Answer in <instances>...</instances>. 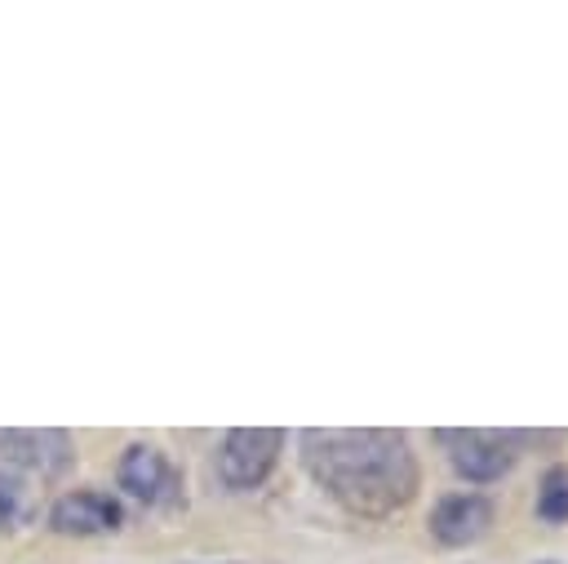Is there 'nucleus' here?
Masks as SVG:
<instances>
[{"mask_svg":"<svg viewBox=\"0 0 568 564\" xmlns=\"http://www.w3.org/2000/svg\"><path fill=\"white\" fill-rule=\"evenodd\" d=\"M302 462L351 515H395L417 493V457L399 431H306Z\"/></svg>","mask_w":568,"mask_h":564,"instance_id":"f257e3e1","label":"nucleus"},{"mask_svg":"<svg viewBox=\"0 0 568 564\" xmlns=\"http://www.w3.org/2000/svg\"><path fill=\"white\" fill-rule=\"evenodd\" d=\"M280 449H284L280 426H235V431H226L222 453H217L222 484L226 489H257L275 471Z\"/></svg>","mask_w":568,"mask_h":564,"instance_id":"f03ea898","label":"nucleus"},{"mask_svg":"<svg viewBox=\"0 0 568 564\" xmlns=\"http://www.w3.org/2000/svg\"><path fill=\"white\" fill-rule=\"evenodd\" d=\"M444 449H448V462L457 466V475L475 480V484H488V480H501L515 462V449H510V435L501 431H439Z\"/></svg>","mask_w":568,"mask_h":564,"instance_id":"7ed1b4c3","label":"nucleus"},{"mask_svg":"<svg viewBox=\"0 0 568 564\" xmlns=\"http://www.w3.org/2000/svg\"><path fill=\"white\" fill-rule=\"evenodd\" d=\"M115 480L124 493H133L138 502H173L178 497V475L169 466V457L155 449V444H129L120 453V466H115Z\"/></svg>","mask_w":568,"mask_h":564,"instance_id":"20e7f679","label":"nucleus"},{"mask_svg":"<svg viewBox=\"0 0 568 564\" xmlns=\"http://www.w3.org/2000/svg\"><path fill=\"white\" fill-rule=\"evenodd\" d=\"M124 520L120 502L111 493H98V489H75V493H62L49 511V524L67 537H98V533H115Z\"/></svg>","mask_w":568,"mask_h":564,"instance_id":"39448f33","label":"nucleus"},{"mask_svg":"<svg viewBox=\"0 0 568 564\" xmlns=\"http://www.w3.org/2000/svg\"><path fill=\"white\" fill-rule=\"evenodd\" d=\"M71 462V440L62 431H0V475L40 471L53 475Z\"/></svg>","mask_w":568,"mask_h":564,"instance_id":"423d86ee","label":"nucleus"},{"mask_svg":"<svg viewBox=\"0 0 568 564\" xmlns=\"http://www.w3.org/2000/svg\"><path fill=\"white\" fill-rule=\"evenodd\" d=\"M493 524V502L479 497V493H448L435 502L430 511V533L444 542V546H466V542H479Z\"/></svg>","mask_w":568,"mask_h":564,"instance_id":"0eeeda50","label":"nucleus"},{"mask_svg":"<svg viewBox=\"0 0 568 564\" xmlns=\"http://www.w3.org/2000/svg\"><path fill=\"white\" fill-rule=\"evenodd\" d=\"M537 515H541L546 524H564V520H568V466H550V471L541 475Z\"/></svg>","mask_w":568,"mask_h":564,"instance_id":"6e6552de","label":"nucleus"},{"mask_svg":"<svg viewBox=\"0 0 568 564\" xmlns=\"http://www.w3.org/2000/svg\"><path fill=\"white\" fill-rule=\"evenodd\" d=\"M13 515H18V484L9 475H0V528L13 524Z\"/></svg>","mask_w":568,"mask_h":564,"instance_id":"1a4fd4ad","label":"nucleus"}]
</instances>
